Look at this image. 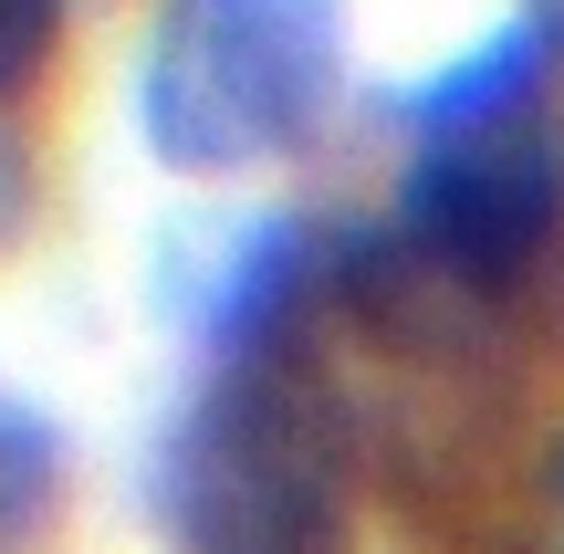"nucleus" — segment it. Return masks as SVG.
I'll return each instance as SVG.
<instances>
[{"mask_svg":"<svg viewBox=\"0 0 564 554\" xmlns=\"http://www.w3.org/2000/svg\"><path fill=\"white\" fill-rule=\"evenodd\" d=\"M335 314L429 367L564 335V63L533 11L398 95V199L335 241Z\"/></svg>","mask_w":564,"mask_h":554,"instance_id":"obj_1","label":"nucleus"},{"mask_svg":"<svg viewBox=\"0 0 564 554\" xmlns=\"http://www.w3.org/2000/svg\"><path fill=\"white\" fill-rule=\"evenodd\" d=\"M335 241L272 220L230 262L209 377L158 460L178 554H345L366 419L335 377Z\"/></svg>","mask_w":564,"mask_h":554,"instance_id":"obj_2","label":"nucleus"},{"mask_svg":"<svg viewBox=\"0 0 564 554\" xmlns=\"http://www.w3.org/2000/svg\"><path fill=\"white\" fill-rule=\"evenodd\" d=\"M345 84V0H158L137 53V137L178 178L293 157Z\"/></svg>","mask_w":564,"mask_h":554,"instance_id":"obj_3","label":"nucleus"},{"mask_svg":"<svg viewBox=\"0 0 564 554\" xmlns=\"http://www.w3.org/2000/svg\"><path fill=\"white\" fill-rule=\"evenodd\" d=\"M53 492H63V450L32 409H0V554H21L53 523Z\"/></svg>","mask_w":564,"mask_h":554,"instance_id":"obj_4","label":"nucleus"},{"mask_svg":"<svg viewBox=\"0 0 564 554\" xmlns=\"http://www.w3.org/2000/svg\"><path fill=\"white\" fill-rule=\"evenodd\" d=\"M63 21H74V0H0V105H21L42 74H53Z\"/></svg>","mask_w":564,"mask_h":554,"instance_id":"obj_5","label":"nucleus"},{"mask_svg":"<svg viewBox=\"0 0 564 554\" xmlns=\"http://www.w3.org/2000/svg\"><path fill=\"white\" fill-rule=\"evenodd\" d=\"M544 534H554V554H564V450H554V471H544Z\"/></svg>","mask_w":564,"mask_h":554,"instance_id":"obj_6","label":"nucleus"},{"mask_svg":"<svg viewBox=\"0 0 564 554\" xmlns=\"http://www.w3.org/2000/svg\"><path fill=\"white\" fill-rule=\"evenodd\" d=\"M533 21H544V42H554V63H564V0H533Z\"/></svg>","mask_w":564,"mask_h":554,"instance_id":"obj_7","label":"nucleus"}]
</instances>
